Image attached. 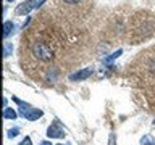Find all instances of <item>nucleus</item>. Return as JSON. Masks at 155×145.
<instances>
[{"mask_svg":"<svg viewBox=\"0 0 155 145\" xmlns=\"http://www.w3.org/2000/svg\"><path fill=\"white\" fill-rule=\"evenodd\" d=\"M32 53L39 58V60H42V61H50L53 58L52 48L48 47L45 42H39V40L34 42L32 44Z\"/></svg>","mask_w":155,"mask_h":145,"instance_id":"f257e3e1","label":"nucleus"},{"mask_svg":"<svg viewBox=\"0 0 155 145\" xmlns=\"http://www.w3.org/2000/svg\"><path fill=\"white\" fill-rule=\"evenodd\" d=\"M42 3H45V0H26L16 7V14H28L31 10L39 8Z\"/></svg>","mask_w":155,"mask_h":145,"instance_id":"f03ea898","label":"nucleus"},{"mask_svg":"<svg viewBox=\"0 0 155 145\" xmlns=\"http://www.w3.org/2000/svg\"><path fill=\"white\" fill-rule=\"evenodd\" d=\"M91 74H92V69H91V68H84V69H81V71L74 72V74H71L70 79H71V81H84V79H87Z\"/></svg>","mask_w":155,"mask_h":145,"instance_id":"7ed1b4c3","label":"nucleus"},{"mask_svg":"<svg viewBox=\"0 0 155 145\" xmlns=\"http://www.w3.org/2000/svg\"><path fill=\"white\" fill-rule=\"evenodd\" d=\"M47 135L50 139H63L65 137V130L61 127H58V126H50L47 130Z\"/></svg>","mask_w":155,"mask_h":145,"instance_id":"20e7f679","label":"nucleus"},{"mask_svg":"<svg viewBox=\"0 0 155 145\" xmlns=\"http://www.w3.org/2000/svg\"><path fill=\"white\" fill-rule=\"evenodd\" d=\"M44 113H42V110H36V108H31V110H28L26 113H24L23 116L26 119H29V121H36V119H39L42 116Z\"/></svg>","mask_w":155,"mask_h":145,"instance_id":"39448f33","label":"nucleus"},{"mask_svg":"<svg viewBox=\"0 0 155 145\" xmlns=\"http://www.w3.org/2000/svg\"><path fill=\"white\" fill-rule=\"evenodd\" d=\"M16 116H18V113L13 108H5L3 110V118L5 119H16Z\"/></svg>","mask_w":155,"mask_h":145,"instance_id":"423d86ee","label":"nucleus"},{"mask_svg":"<svg viewBox=\"0 0 155 145\" xmlns=\"http://www.w3.org/2000/svg\"><path fill=\"white\" fill-rule=\"evenodd\" d=\"M13 29H15V26H13L12 21H5L3 23V37H8L10 34H12Z\"/></svg>","mask_w":155,"mask_h":145,"instance_id":"0eeeda50","label":"nucleus"},{"mask_svg":"<svg viewBox=\"0 0 155 145\" xmlns=\"http://www.w3.org/2000/svg\"><path fill=\"white\" fill-rule=\"evenodd\" d=\"M13 52V47L8 42H5V48H3V56H10V53Z\"/></svg>","mask_w":155,"mask_h":145,"instance_id":"6e6552de","label":"nucleus"},{"mask_svg":"<svg viewBox=\"0 0 155 145\" xmlns=\"http://www.w3.org/2000/svg\"><path fill=\"white\" fill-rule=\"evenodd\" d=\"M152 145L153 143V139L150 137V135H145V137H142V140H140V145Z\"/></svg>","mask_w":155,"mask_h":145,"instance_id":"1a4fd4ad","label":"nucleus"},{"mask_svg":"<svg viewBox=\"0 0 155 145\" xmlns=\"http://www.w3.org/2000/svg\"><path fill=\"white\" fill-rule=\"evenodd\" d=\"M18 134H19V129L18 127H13V129H8V134L7 135H8L10 139H13V137H16Z\"/></svg>","mask_w":155,"mask_h":145,"instance_id":"9d476101","label":"nucleus"},{"mask_svg":"<svg viewBox=\"0 0 155 145\" xmlns=\"http://www.w3.org/2000/svg\"><path fill=\"white\" fill-rule=\"evenodd\" d=\"M120 55H121V50H116L115 53H111V55H110L108 58H107V61H111V60H115V58H116V56H120Z\"/></svg>","mask_w":155,"mask_h":145,"instance_id":"9b49d317","label":"nucleus"},{"mask_svg":"<svg viewBox=\"0 0 155 145\" xmlns=\"http://www.w3.org/2000/svg\"><path fill=\"white\" fill-rule=\"evenodd\" d=\"M19 145H32V142H31V139H29V137H24L21 142H19Z\"/></svg>","mask_w":155,"mask_h":145,"instance_id":"f8f14e48","label":"nucleus"},{"mask_svg":"<svg viewBox=\"0 0 155 145\" xmlns=\"http://www.w3.org/2000/svg\"><path fill=\"white\" fill-rule=\"evenodd\" d=\"M116 142V135L115 134H110V140H108V145H115Z\"/></svg>","mask_w":155,"mask_h":145,"instance_id":"ddd939ff","label":"nucleus"},{"mask_svg":"<svg viewBox=\"0 0 155 145\" xmlns=\"http://www.w3.org/2000/svg\"><path fill=\"white\" fill-rule=\"evenodd\" d=\"M65 2H66V3H78L79 0H65Z\"/></svg>","mask_w":155,"mask_h":145,"instance_id":"4468645a","label":"nucleus"},{"mask_svg":"<svg viewBox=\"0 0 155 145\" xmlns=\"http://www.w3.org/2000/svg\"><path fill=\"white\" fill-rule=\"evenodd\" d=\"M41 145H52V142H48V140H44V142H41Z\"/></svg>","mask_w":155,"mask_h":145,"instance_id":"2eb2a0df","label":"nucleus"},{"mask_svg":"<svg viewBox=\"0 0 155 145\" xmlns=\"http://www.w3.org/2000/svg\"><path fill=\"white\" fill-rule=\"evenodd\" d=\"M7 2H13V0H7Z\"/></svg>","mask_w":155,"mask_h":145,"instance_id":"dca6fc26","label":"nucleus"},{"mask_svg":"<svg viewBox=\"0 0 155 145\" xmlns=\"http://www.w3.org/2000/svg\"><path fill=\"white\" fill-rule=\"evenodd\" d=\"M58 145H63V143H58Z\"/></svg>","mask_w":155,"mask_h":145,"instance_id":"f3484780","label":"nucleus"},{"mask_svg":"<svg viewBox=\"0 0 155 145\" xmlns=\"http://www.w3.org/2000/svg\"><path fill=\"white\" fill-rule=\"evenodd\" d=\"M153 145H155V143H153Z\"/></svg>","mask_w":155,"mask_h":145,"instance_id":"a211bd4d","label":"nucleus"}]
</instances>
